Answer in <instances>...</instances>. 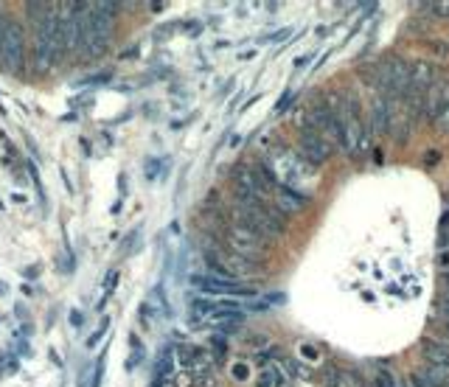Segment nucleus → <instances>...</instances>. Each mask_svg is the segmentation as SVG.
<instances>
[{
    "label": "nucleus",
    "instance_id": "f257e3e1",
    "mask_svg": "<svg viewBox=\"0 0 449 387\" xmlns=\"http://www.w3.org/2000/svg\"><path fill=\"white\" fill-rule=\"evenodd\" d=\"M0 68L11 76L26 70V28L17 20H6L0 28Z\"/></svg>",
    "mask_w": 449,
    "mask_h": 387
},
{
    "label": "nucleus",
    "instance_id": "f03ea898",
    "mask_svg": "<svg viewBox=\"0 0 449 387\" xmlns=\"http://www.w3.org/2000/svg\"><path fill=\"white\" fill-rule=\"evenodd\" d=\"M340 127H343L346 154L359 157L365 144H368V129H365V121H362V112H359V101L354 96H346V112L340 118Z\"/></svg>",
    "mask_w": 449,
    "mask_h": 387
},
{
    "label": "nucleus",
    "instance_id": "7ed1b4c3",
    "mask_svg": "<svg viewBox=\"0 0 449 387\" xmlns=\"http://www.w3.org/2000/svg\"><path fill=\"white\" fill-rule=\"evenodd\" d=\"M224 239H227V250H233L236 255H244V258H264L269 250V242L264 236H259L256 230L239 225V222H227L224 228Z\"/></svg>",
    "mask_w": 449,
    "mask_h": 387
},
{
    "label": "nucleus",
    "instance_id": "20e7f679",
    "mask_svg": "<svg viewBox=\"0 0 449 387\" xmlns=\"http://www.w3.org/2000/svg\"><path fill=\"white\" fill-rule=\"evenodd\" d=\"M331 144L314 129L309 121H304V127H301V132H298V154L309 163V166H323V163H329V157H331Z\"/></svg>",
    "mask_w": 449,
    "mask_h": 387
},
{
    "label": "nucleus",
    "instance_id": "39448f33",
    "mask_svg": "<svg viewBox=\"0 0 449 387\" xmlns=\"http://www.w3.org/2000/svg\"><path fill=\"white\" fill-rule=\"evenodd\" d=\"M306 121H309L314 129H317V132H320V135L331 144V149L346 152V146H343V127H340V121L331 115V110H329L323 101H314L312 107H309Z\"/></svg>",
    "mask_w": 449,
    "mask_h": 387
},
{
    "label": "nucleus",
    "instance_id": "423d86ee",
    "mask_svg": "<svg viewBox=\"0 0 449 387\" xmlns=\"http://www.w3.org/2000/svg\"><path fill=\"white\" fill-rule=\"evenodd\" d=\"M191 284L200 287L208 295H256L253 287H244V284H236V281H222V278H214V275H191Z\"/></svg>",
    "mask_w": 449,
    "mask_h": 387
},
{
    "label": "nucleus",
    "instance_id": "0eeeda50",
    "mask_svg": "<svg viewBox=\"0 0 449 387\" xmlns=\"http://www.w3.org/2000/svg\"><path fill=\"white\" fill-rule=\"evenodd\" d=\"M410 79H413V88H416V90H424V93L438 85V73H435L433 62H427V59H416V62L410 65Z\"/></svg>",
    "mask_w": 449,
    "mask_h": 387
},
{
    "label": "nucleus",
    "instance_id": "6e6552de",
    "mask_svg": "<svg viewBox=\"0 0 449 387\" xmlns=\"http://www.w3.org/2000/svg\"><path fill=\"white\" fill-rule=\"evenodd\" d=\"M421 356L427 365H438V368H449V345L441 339L424 337L421 339Z\"/></svg>",
    "mask_w": 449,
    "mask_h": 387
},
{
    "label": "nucleus",
    "instance_id": "1a4fd4ad",
    "mask_svg": "<svg viewBox=\"0 0 449 387\" xmlns=\"http://www.w3.org/2000/svg\"><path fill=\"white\" fill-rule=\"evenodd\" d=\"M391 101L382 96L373 98V104H371V132H376V135H382L385 129L391 132Z\"/></svg>",
    "mask_w": 449,
    "mask_h": 387
},
{
    "label": "nucleus",
    "instance_id": "9d476101",
    "mask_svg": "<svg viewBox=\"0 0 449 387\" xmlns=\"http://www.w3.org/2000/svg\"><path fill=\"white\" fill-rule=\"evenodd\" d=\"M0 146H3V149H0V163H3L6 169H11L14 177H20V166H17L20 152H17V146L6 138V132H0Z\"/></svg>",
    "mask_w": 449,
    "mask_h": 387
},
{
    "label": "nucleus",
    "instance_id": "9b49d317",
    "mask_svg": "<svg viewBox=\"0 0 449 387\" xmlns=\"http://www.w3.org/2000/svg\"><path fill=\"white\" fill-rule=\"evenodd\" d=\"M424 373V379L433 387H449V368H438V365H424L418 368Z\"/></svg>",
    "mask_w": 449,
    "mask_h": 387
},
{
    "label": "nucleus",
    "instance_id": "f8f14e48",
    "mask_svg": "<svg viewBox=\"0 0 449 387\" xmlns=\"http://www.w3.org/2000/svg\"><path fill=\"white\" fill-rule=\"evenodd\" d=\"M284 382H287V376H284V368H278V365H267L264 373L259 376V387H284Z\"/></svg>",
    "mask_w": 449,
    "mask_h": 387
},
{
    "label": "nucleus",
    "instance_id": "ddd939ff",
    "mask_svg": "<svg viewBox=\"0 0 449 387\" xmlns=\"http://www.w3.org/2000/svg\"><path fill=\"white\" fill-rule=\"evenodd\" d=\"M320 385L323 387H343V368H337L334 362H329L320 373Z\"/></svg>",
    "mask_w": 449,
    "mask_h": 387
},
{
    "label": "nucleus",
    "instance_id": "4468645a",
    "mask_svg": "<svg viewBox=\"0 0 449 387\" xmlns=\"http://www.w3.org/2000/svg\"><path fill=\"white\" fill-rule=\"evenodd\" d=\"M427 48H430V53H433V59H438V62H447L449 59V43L438 40V37L427 40Z\"/></svg>",
    "mask_w": 449,
    "mask_h": 387
},
{
    "label": "nucleus",
    "instance_id": "2eb2a0df",
    "mask_svg": "<svg viewBox=\"0 0 449 387\" xmlns=\"http://www.w3.org/2000/svg\"><path fill=\"white\" fill-rule=\"evenodd\" d=\"M107 329H110V317H104V320H101V326H98V329H96V332H93V334L88 337V348H96V345L104 339Z\"/></svg>",
    "mask_w": 449,
    "mask_h": 387
},
{
    "label": "nucleus",
    "instance_id": "dca6fc26",
    "mask_svg": "<svg viewBox=\"0 0 449 387\" xmlns=\"http://www.w3.org/2000/svg\"><path fill=\"white\" fill-rule=\"evenodd\" d=\"M208 342H211V348H214V356H217V359H224V354H227V342H224V337L214 334Z\"/></svg>",
    "mask_w": 449,
    "mask_h": 387
},
{
    "label": "nucleus",
    "instance_id": "f3484780",
    "mask_svg": "<svg viewBox=\"0 0 449 387\" xmlns=\"http://www.w3.org/2000/svg\"><path fill=\"white\" fill-rule=\"evenodd\" d=\"M104 359H107V354L98 356V362H96V373H93V385L90 387H101V379H104Z\"/></svg>",
    "mask_w": 449,
    "mask_h": 387
},
{
    "label": "nucleus",
    "instance_id": "a211bd4d",
    "mask_svg": "<svg viewBox=\"0 0 449 387\" xmlns=\"http://www.w3.org/2000/svg\"><path fill=\"white\" fill-rule=\"evenodd\" d=\"M407 385L410 387H433L427 379H424V373H421V371H413V373L407 376Z\"/></svg>",
    "mask_w": 449,
    "mask_h": 387
},
{
    "label": "nucleus",
    "instance_id": "6ab92c4d",
    "mask_svg": "<svg viewBox=\"0 0 449 387\" xmlns=\"http://www.w3.org/2000/svg\"><path fill=\"white\" fill-rule=\"evenodd\" d=\"M433 17H449V0H435L433 3Z\"/></svg>",
    "mask_w": 449,
    "mask_h": 387
},
{
    "label": "nucleus",
    "instance_id": "aec40b11",
    "mask_svg": "<svg viewBox=\"0 0 449 387\" xmlns=\"http://www.w3.org/2000/svg\"><path fill=\"white\" fill-rule=\"evenodd\" d=\"M26 169H29V177L34 180V186H37V191H40V196H43V199H45L43 183H40V174H37V166H34V163H26Z\"/></svg>",
    "mask_w": 449,
    "mask_h": 387
},
{
    "label": "nucleus",
    "instance_id": "412c9836",
    "mask_svg": "<svg viewBox=\"0 0 449 387\" xmlns=\"http://www.w3.org/2000/svg\"><path fill=\"white\" fill-rule=\"evenodd\" d=\"M435 124H438V129H441V132H449V104L444 107V112L435 118Z\"/></svg>",
    "mask_w": 449,
    "mask_h": 387
},
{
    "label": "nucleus",
    "instance_id": "4be33fe9",
    "mask_svg": "<svg viewBox=\"0 0 449 387\" xmlns=\"http://www.w3.org/2000/svg\"><path fill=\"white\" fill-rule=\"evenodd\" d=\"M138 317H140V323H143V329H149V320H152V309H149V306H140V312H138Z\"/></svg>",
    "mask_w": 449,
    "mask_h": 387
},
{
    "label": "nucleus",
    "instance_id": "5701e85b",
    "mask_svg": "<svg viewBox=\"0 0 449 387\" xmlns=\"http://www.w3.org/2000/svg\"><path fill=\"white\" fill-rule=\"evenodd\" d=\"M138 242V230H133L130 236H127V242H124V250H121V255H127L130 250H133V244Z\"/></svg>",
    "mask_w": 449,
    "mask_h": 387
},
{
    "label": "nucleus",
    "instance_id": "b1692460",
    "mask_svg": "<svg viewBox=\"0 0 449 387\" xmlns=\"http://www.w3.org/2000/svg\"><path fill=\"white\" fill-rule=\"evenodd\" d=\"M233 376H236L239 382H244V379H247V365H236V368H233Z\"/></svg>",
    "mask_w": 449,
    "mask_h": 387
},
{
    "label": "nucleus",
    "instance_id": "393cba45",
    "mask_svg": "<svg viewBox=\"0 0 449 387\" xmlns=\"http://www.w3.org/2000/svg\"><path fill=\"white\" fill-rule=\"evenodd\" d=\"M438 267H441V270H449V250H441V255H438Z\"/></svg>",
    "mask_w": 449,
    "mask_h": 387
},
{
    "label": "nucleus",
    "instance_id": "a878e982",
    "mask_svg": "<svg viewBox=\"0 0 449 387\" xmlns=\"http://www.w3.org/2000/svg\"><path fill=\"white\" fill-rule=\"evenodd\" d=\"M301 354H304V356H309V359H314V356H317L312 345H301Z\"/></svg>",
    "mask_w": 449,
    "mask_h": 387
},
{
    "label": "nucleus",
    "instance_id": "bb28decb",
    "mask_svg": "<svg viewBox=\"0 0 449 387\" xmlns=\"http://www.w3.org/2000/svg\"><path fill=\"white\" fill-rule=\"evenodd\" d=\"M287 37H289V28H284V31H278V34H275V37H272V40H275V43H284V40H287Z\"/></svg>",
    "mask_w": 449,
    "mask_h": 387
},
{
    "label": "nucleus",
    "instance_id": "cd10ccee",
    "mask_svg": "<svg viewBox=\"0 0 449 387\" xmlns=\"http://www.w3.org/2000/svg\"><path fill=\"white\" fill-rule=\"evenodd\" d=\"M71 323L79 329V326H82V314H79V312H71Z\"/></svg>",
    "mask_w": 449,
    "mask_h": 387
},
{
    "label": "nucleus",
    "instance_id": "c85d7f7f",
    "mask_svg": "<svg viewBox=\"0 0 449 387\" xmlns=\"http://www.w3.org/2000/svg\"><path fill=\"white\" fill-rule=\"evenodd\" d=\"M309 59H312V56H301V59H295V68H306Z\"/></svg>",
    "mask_w": 449,
    "mask_h": 387
},
{
    "label": "nucleus",
    "instance_id": "c756f323",
    "mask_svg": "<svg viewBox=\"0 0 449 387\" xmlns=\"http://www.w3.org/2000/svg\"><path fill=\"white\" fill-rule=\"evenodd\" d=\"M393 387H410V385H407V379H393Z\"/></svg>",
    "mask_w": 449,
    "mask_h": 387
},
{
    "label": "nucleus",
    "instance_id": "7c9ffc66",
    "mask_svg": "<svg viewBox=\"0 0 449 387\" xmlns=\"http://www.w3.org/2000/svg\"><path fill=\"white\" fill-rule=\"evenodd\" d=\"M0 295H9V287H6L3 281H0Z\"/></svg>",
    "mask_w": 449,
    "mask_h": 387
},
{
    "label": "nucleus",
    "instance_id": "2f4dec72",
    "mask_svg": "<svg viewBox=\"0 0 449 387\" xmlns=\"http://www.w3.org/2000/svg\"><path fill=\"white\" fill-rule=\"evenodd\" d=\"M441 326H444V334H447V337H449V317H447V320H444V323H441Z\"/></svg>",
    "mask_w": 449,
    "mask_h": 387
},
{
    "label": "nucleus",
    "instance_id": "473e14b6",
    "mask_svg": "<svg viewBox=\"0 0 449 387\" xmlns=\"http://www.w3.org/2000/svg\"><path fill=\"white\" fill-rule=\"evenodd\" d=\"M6 20H9V17H3V14H0V28H3V23H6Z\"/></svg>",
    "mask_w": 449,
    "mask_h": 387
},
{
    "label": "nucleus",
    "instance_id": "72a5a7b5",
    "mask_svg": "<svg viewBox=\"0 0 449 387\" xmlns=\"http://www.w3.org/2000/svg\"><path fill=\"white\" fill-rule=\"evenodd\" d=\"M371 387H385L382 382H371Z\"/></svg>",
    "mask_w": 449,
    "mask_h": 387
}]
</instances>
